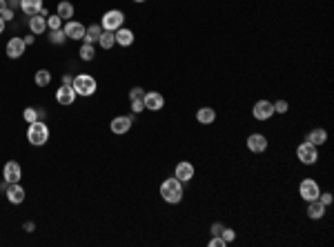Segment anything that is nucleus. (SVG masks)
<instances>
[{
  "mask_svg": "<svg viewBox=\"0 0 334 247\" xmlns=\"http://www.w3.org/2000/svg\"><path fill=\"white\" fill-rule=\"evenodd\" d=\"M160 198L170 205H179L183 200V183H180L176 176L172 178H165L160 183Z\"/></svg>",
  "mask_w": 334,
  "mask_h": 247,
  "instance_id": "obj_1",
  "label": "nucleus"
},
{
  "mask_svg": "<svg viewBox=\"0 0 334 247\" xmlns=\"http://www.w3.org/2000/svg\"><path fill=\"white\" fill-rule=\"evenodd\" d=\"M72 87H74V92H76V96L89 98L96 94L98 85H96V78L94 76H89V74H78V76H74Z\"/></svg>",
  "mask_w": 334,
  "mask_h": 247,
  "instance_id": "obj_2",
  "label": "nucleus"
},
{
  "mask_svg": "<svg viewBox=\"0 0 334 247\" xmlns=\"http://www.w3.org/2000/svg\"><path fill=\"white\" fill-rule=\"evenodd\" d=\"M27 141H29L34 147H43L45 143L49 141V127L45 125L43 121L31 123L29 129H27Z\"/></svg>",
  "mask_w": 334,
  "mask_h": 247,
  "instance_id": "obj_3",
  "label": "nucleus"
},
{
  "mask_svg": "<svg viewBox=\"0 0 334 247\" xmlns=\"http://www.w3.org/2000/svg\"><path fill=\"white\" fill-rule=\"evenodd\" d=\"M123 25H125V14H123L121 9L105 11V16H103V20H101V27L107 31H116V29H121Z\"/></svg>",
  "mask_w": 334,
  "mask_h": 247,
  "instance_id": "obj_4",
  "label": "nucleus"
},
{
  "mask_svg": "<svg viewBox=\"0 0 334 247\" xmlns=\"http://www.w3.org/2000/svg\"><path fill=\"white\" fill-rule=\"evenodd\" d=\"M321 194V187L314 178H303L299 185V196L305 200V203H310V200H316Z\"/></svg>",
  "mask_w": 334,
  "mask_h": 247,
  "instance_id": "obj_5",
  "label": "nucleus"
},
{
  "mask_svg": "<svg viewBox=\"0 0 334 247\" xmlns=\"http://www.w3.org/2000/svg\"><path fill=\"white\" fill-rule=\"evenodd\" d=\"M296 158H299L303 165H314L316 160H319V151H316L314 145H310V143L305 141L296 147Z\"/></svg>",
  "mask_w": 334,
  "mask_h": 247,
  "instance_id": "obj_6",
  "label": "nucleus"
},
{
  "mask_svg": "<svg viewBox=\"0 0 334 247\" xmlns=\"http://www.w3.org/2000/svg\"><path fill=\"white\" fill-rule=\"evenodd\" d=\"M252 116L257 118V121H261V123L270 121V118L274 116V105H272L270 100H257L254 102V107H252Z\"/></svg>",
  "mask_w": 334,
  "mask_h": 247,
  "instance_id": "obj_7",
  "label": "nucleus"
},
{
  "mask_svg": "<svg viewBox=\"0 0 334 247\" xmlns=\"http://www.w3.org/2000/svg\"><path fill=\"white\" fill-rule=\"evenodd\" d=\"M2 178H5L7 183H20V178H23V167H20L16 160H7L5 170H2Z\"/></svg>",
  "mask_w": 334,
  "mask_h": 247,
  "instance_id": "obj_8",
  "label": "nucleus"
},
{
  "mask_svg": "<svg viewBox=\"0 0 334 247\" xmlns=\"http://www.w3.org/2000/svg\"><path fill=\"white\" fill-rule=\"evenodd\" d=\"M247 149L252 151V154H263V151H267V136L250 134L247 136Z\"/></svg>",
  "mask_w": 334,
  "mask_h": 247,
  "instance_id": "obj_9",
  "label": "nucleus"
},
{
  "mask_svg": "<svg viewBox=\"0 0 334 247\" xmlns=\"http://www.w3.org/2000/svg\"><path fill=\"white\" fill-rule=\"evenodd\" d=\"M63 31H65V36H67V40L69 38L72 40H82L85 38V25L76 23V20H67L65 27H63Z\"/></svg>",
  "mask_w": 334,
  "mask_h": 247,
  "instance_id": "obj_10",
  "label": "nucleus"
},
{
  "mask_svg": "<svg viewBox=\"0 0 334 247\" xmlns=\"http://www.w3.org/2000/svg\"><path fill=\"white\" fill-rule=\"evenodd\" d=\"M25 49H27V45H25V40L20 38V36H14V38L7 43V47H5V51H7V56H9L11 60H16V58H20L25 53Z\"/></svg>",
  "mask_w": 334,
  "mask_h": 247,
  "instance_id": "obj_11",
  "label": "nucleus"
},
{
  "mask_svg": "<svg viewBox=\"0 0 334 247\" xmlns=\"http://www.w3.org/2000/svg\"><path fill=\"white\" fill-rule=\"evenodd\" d=\"M56 102L63 107H72L76 102V92H74L72 85H63V87L56 92Z\"/></svg>",
  "mask_w": 334,
  "mask_h": 247,
  "instance_id": "obj_12",
  "label": "nucleus"
},
{
  "mask_svg": "<svg viewBox=\"0 0 334 247\" xmlns=\"http://www.w3.org/2000/svg\"><path fill=\"white\" fill-rule=\"evenodd\" d=\"M194 165L189 163V160H180L179 165H176V170H174V176L180 180V183H189V180L194 178Z\"/></svg>",
  "mask_w": 334,
  "mask_h": 247,
  "instance_id": "obj_13",
  "label": "nucleus"
},
{
  "mask_svg": "<svg viewBox=\"0 0 334 247\" xmlns=\"http://www.w3.org/2000/svg\"><path fill=\"white\" fill-rule=\"evenodd\" d=\"M143 102H145V109H150V112H160L165 107V98L158 92H145Z\"/></svg>",
  "mask_w": 334,
  "mask_h": 247,
  "instance_id": "obj_14",
  "label": "nucleus"
},
{
  "mask_svg": "<svg viewBox=\"0 0 334 247\" xmlns=\"http://www.w3.org/2000/svg\"><path fill=\"white\" fill-rule=\"evenodd\" d=\"M7 200H9L11 205H20L25 203V189L20 183H9V187H7Z\"/></svg>",
  "mask_w": 334,
  "mask_h": 247,
  "instance_id": "obj_15",
  "label": "nucleus"
},
{
  "mask_svg": "<svg viewBox=\"0 0 334 247\" xmlns=\"http://www.w3.org/2000/svg\"><path fill=\"white\" fill-rule=\"evenodd\" d=\"M109 129L114 131V134H127V131L131 129V116H116L111 121Z\"/></svg>",
  "mask_w": 334,
  "mask_h": 247,
  "instance_id": "obj_16",
  "label": "nucleus"
},
{
  "mask_svg": "<svg viewBox=\"0 0 334 247\" xmlns=\"http://www.w3.org/2000/svg\"><path fill=\"white\" fill-rule=\"evenodd\" d=\"M43 9V0H20V11L25 16H38Z\"/></svg>",
  "mask_w": 334,
  "mask_h": 247,
  "instance_id": "obj_17",
  "label": "nucleus"
},
{
  "mask_svg": "<svg viewBox=\"0 0 334 247\" xmlns=\"http://www.w3.org/2000/svg\"><path fill=\"white\" fill-rule=\"evenodd\" d=\"M305 141L310 143V145H314V147H321V145H325V141H328V131H325L323 127L310 129V134H308V138H305Z\"/></svg>",
  "mask_w": 334,
  "mask_h": 247,
  "instance_id": "obj_18",
  "label": "nucleus"
},
{
  "mask_svg": "<svg viewBox=\"0 0 334 247\" xmlns=\"http://www.w3.org/2000/svg\"><path fill=\"white\" fill-rule=\"evenodd\" d=\"M325 209H328V207H325V205L316 198V200H310V203H308V212H305V214H308L312 221H321V218L325 216Z\"/></svg>",
  "mask_w": 334,
  "mask_h": 247,
  "instance_id": "obj_19",
  "label": "nucleus"
},
{
  "mask_svg": "<svg viewBox=\"0 0 334 247\" xmlns=\"http://www.w3.org/2000/svg\"><path fill=\"white\" fill-rule=\"evenodd\" d=\"M114 38H116V45H121V47H129V45L134 43V31L127 29V27H121V29L114 31Z\"/></svg>",
  "mask_w": 334,
  "mask_h": 247,
  "instance_id": "obj_20",
  "label": "nucleus"
},
{
  "mask_svg": "<svg viewBox=\"0 0 334 247\" xmlns=\"http://www.w3.org/2000/svg\"><path fill=\"white\" fill-rule=\"evenodd\" d=\"M29 29H31V34L34 36H40V34H45L47 31V18L45 16H31L29 18Z\"/></svg>",
  "mask_w": 334,
  "mask_h": 247,
  "instance_id": "obj_21",
  "label": "nucleus"
},
{
  "mask_svg": "<svg viewBox=\"0 0 334 247\" xmlns=\"http://www.w3.org/2000/svg\"><path fill=\"white\" fill-rule=\"evenodd\" d=\"M196 121H199L201 125H212V123L216 121V109H214V107H201L199 112H196Z\"/></svg>",
  "mask_w": 334,
  "mask_h": 247,
  "instance_id": "obj_22",
  "label": "nucleus"
},
{
  "mask_svg": "<svg viewBox=\"0 0 334 247\" xmlns=\"http://www.w3.org/2000/svg\"><path fill=\"white\" fill-rule=\"evenodd\" d=\"M56 16H58L63 23L72 20L74 18V5H72V2H67V0H60L58 7H56Z\"/></svg>",
  "mask_w": 334,
  "mask_h": 247,
  "instance_id": "obj_23",
  "label": "nucleus"
},
{
  "mask_svg": "<svg viewBox=\"0 0 334 247\" xmlns=\"http://www.w3.org/2000/svg\"><path fill=\"white\" fill-rule=\"evenodd\" d=\"M101 34H103V27L101 25H89V27H85V43H89V45H94V43H98V38H101Z\"/></svg>",
  "mask_w": 334,
  "mask_h": 247,
  "instance_id": "obj_24",
  "label": "nucleus"
},
{
  "mask_svg": "<svg viewBox=\"0 0 334 247\" xmlns=\"http://www.w3.org/2000/svg\"><path fill=\"white\" fill-rule=\"evenodd\" d=\"M98 45H101L103 49H111L114 45H116V38H114V31H107V29H103V34H101V38H98Z\"/></svg>",
  "mask_w": 334,
  "mask_h": 247,
  "instance_id": "obj_25",
  "label": "nucleus"
},
{
  "mask_svg": "<svg viewBox=\"0 0 334 247\" xmlns=\"http://www.w3.org/2000/svg\"><path fill=\"white\" fill-rule=\"evenodd\" d=\"M34 82L38 85V87H47L49 82H51V72H47V69H38L34 76Z\"/></svg>",
  "mask_w": 334,
  "mask_h": 247,
  "instance_id": "obj_26",
  "label": "nucleus"
},
{
  "mask_svg": "<svg viewBox=\"0 0 334 247\" xmlns=\"http://www.w3.org/2000/svg\"><path fill=\"white\" fill-rule=\"evenodd\" d=\"M80 58L82 60H94V56H96V51H94V45H89V43H82V47H80Z\"/></svg>",
  "mask_w": 334,
  "mask_h": 247,
  "instance_id": "obj_27",
  "label": "nucleus"
},
{
  "mask_svg": "<svg viewBox=\"0 0 334 247\" xmlns=\"http://www.w3.org/2000/svg\"><path fill=\"white\" fill-rule=\"evenodd\" d=\"M65 40H67V36H65L63 29H53L51 34H49V43L51 45H65Z\"/></svg>",
  "mask_w": 334,
  "mask_h": 247,
  "instance_id": "obj_28",
  "label": "nucleus"
},
{
  "mask_svg": "<svg viewBox=\"0 0 334 247\" xmlns=\"http://www.w3.org/2000/svg\"><path fill=\"white\" fill-rule=\"evenodd\" d=\"M23 118H25V123H36V121H40V116H38V109H36V107H27V109H25L23 112Z\"/></svg>",
  "mask_w": 334,
  "mask_h": 247,
  "instance_id": "obj_29",
  "label": "nucleus"
},
{
  "mask_svg": "<svg viewBox=\"0 0 334 247\" xmlns=\"http://www.w3.org/2000/svg\"><path fill=\"white\" fill-rule=\"evenodd\" d=\"M47 29H63V20L58 16H47Z\"/></svg>",
  "mask_w": 334,
  "mask_h": 247,
  "instance_id": "obj_30",
  "label": "nucleus"
},
{
  "mask_svg": "<svg viewBox=\"0 0 334 247\" xmlns=\"http://www.w3.org/2000/svg\"><path fill=\"white\" fill-rule=\"evenodd\" d=\"M221 238H223V241H225V243H228V245H230V243H234V238H236V232H234L232 227H223Z\"/></svg>",
  "mask_w": 334,
  "mask_h": 247,
  "instance_id": "obj_31",
  "label": "nucleus"
},
{
  "mask_svg": "<svg viewBox=\"0 0 334 247\" xmlns=\"http://www.w3.org/2000/svg\"><path fill=\"white\" fill-rule=\"evenodd\" d=\"M272 105H274V114H287V109H290L287 100H276V102H272Z\"/></svg>",
  "mask_w": 334,
  "mask_h": 247,
  "instance_id": "obj_32",
  "label": "nucleus"
},
{
  "mask_svg": "<svg viewBox=\"0 0 334 247\" xmlns=\"http://www.w3.org/2000/svg\"><path fill=\"white\" fill-rule=\"evenodd\" d=\"M143 98H145L143 87H131L129 89V100H143Z\"/></svg>",
  "mask_w": 334,
  "mask_h": 247,
  "instance_id": "obj_33",
  "label": "nucleus"
},
{
  "mask_svg": "<svg viewBox=\"0 0 334 247\" xmlns=\"http://www.w3.org/2000/svg\"><path fill=\"white\" fill-rule=\"evenodd\" d=\"M207 245H209V247H228V243L223 241L221 236H212V238L207 241Z\"/></svg>",
  "mask_w": 334,
  "mask_h": 247,
  "instance_id": "obj_34",
  "label": "nucleus"
},
{
  "mask_svg": "<svg viewBox=\"0 0 334 247\" xmlns=\"http://www.w3.org/2000/svg\"><path fill=\"white\" fill-rule=\"evenodd\" d=\"M319 200L325 205V207H328V205H332L334 198H332V194H330V192H321V194H319Z\"/></svg>",
  "mask_w": 334,
  "mask_h": 247,
  "instance_id": "obj_35",
  "label": "nucleus"
},
{
  "mask_svg": "<svg viewBox=\"0 0 334 247\" xmlns=\"http://www.w3.org/2000/svg\"><path fill=\"white\" fill-rule=\"evenodd\" d=\"M0 18L5 20V23H9V20H14V18H16V11H14V9H9V7H7V9L2 11V14H0Z\"/></svg>",
  "mask_w": 334,
  "mask_h": 247,
  "instance_id": "obj_36",
  "label": "nucleus"
},
{
  "mask_svg": "<svg viewBox=\"0 0 334 247\" xmlns=\"http://www.w3.org/2000/svg\"><path fill=\"white\" fill-rule=\"evenodd\" d=\"M143 109H145V102L143 100H131V112H143Z\"/></svg>",
  "mask_w": 334,
  "mask_h": 247,
  "instance_id": "obj_37",
  "label": "nucleus"
},
{
  "mask_svg": "<svg viewBox=\"0 0 334 247\" xmlns=\"http://www.w3.org/2000/svg\"><path fill=\"white\" fill-rule=\"evenodd\" d=\"M209 232H212V236H221V232H223V223H212Z\"/></svg>",
  "mask_w": 334,
  "mask_h": 247,
  "instance_id": "obj_38",
  "label": "nucleus"
},
{
  "mask_svg": "<svg viewBox=\"0 0 334 247\" xmlns=\"http://www.w3.org/2000/svg\"><path fill=\"white\" fill-rule=\"evenodd\" d=\"M7 7L16 11V7H20V0H7Z\"/></svg>",
  "mask_w": 334,
  "mask_h": 247,
  "instance_id": "obj_39",
  "label": "nucleus"
},
{
  "mask_svg": "<svg viewBox=\"0 0 334 247\" xmlns=\"http://www.w3.org/2000/svg\"><path fill=\"white\" fill-rule=\"evenodd\" d=\"M72 82H74V78L69 76V74H65V76H63V85H72Z\"/></svg>",
  "mask_w": 334,
  "mask_h": 247,
  "instance_id": "obj_40",
  "label": "nucleus"
},
{
  "mask_svg": "<svg viewBox=\"0 0 334 247\" xmlns=\"http://www.w3.org/2000/svg\"><path fill=\"white\" fill-rule=\"evenodd\" d=\"M34 229H36L34 223H25V232H34Z\"/></svg>",
  "mask_w": 334,
  "mask_h": 247,
  "instance_id": "obj_41",
  "label": "nucleus"
},
{
  "mask_svg": "<svg viewBox=\"0 0 334 247\" xmlns=\"http://www.w3.org/2000/svg\"><path fill=\"white\" fill-rule=\"evenodd\" d=\"M25 45H34V36H27V38H23Z\"/></svg>",
  "mask_w": 334,
  "mask_h": 247,
  "instance_id": "obj_42",
  "label": "nucleus"
},
{
  "mask_svg": "<svg viewBox=\"0 0 334 247\" xmlns=\"http://www.w3.org/2000/svg\"><path fill=\"white\" fill-rule=\"evenodd\" d=\"M7 9V0H0V14Z\"/></svg>",
  "mask_w": 334,
  "mask_h": 247,
  "instance_id": "obj_43",
  "label": "nucleus"
},
{
  "mask_svg": "<svg viewBox=\"0 0 334 247\" xmlns=\"http://www.w3.org/2000/svg\"><path fill=\"white\" fill-rule=\"evenodd\" d=\"M5 27H7V23L2 18H0V34H2V31H5Z\"/></svg>",
  "mask_w": 334,
  "mask_h": 247,
  "instance_id": "obj_44",
  "label": "nucleus"
},
{
  "mask_svg": "<svg viewBox=\"0 0 334 247\" xmlns=\"http://www.w3.org/2000/svg\"><path fill=\"white\" fill-rule=\"evenodd\" d=\"M134 2H145V0H134Z\"/></svg>",
  "mask_w": 334,
  "mask_h": 247,
  "instance_id": "obj_45",
  "label": "nucleus"
}]
</instances>
